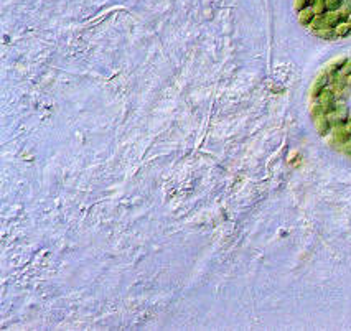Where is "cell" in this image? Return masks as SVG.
I'll return each instance as SVG.
<instances>
[{
  "label": "cell",
  "instance_id": "cell-1",
  "mask_svg": "<svg viewBox=\"0 0 351 331\" xmlns=\"http://www.w3.org/2000/svg\"><path fill=\"white\" fill-rule=\"evenodd\" d=\"M318 103L320 106V109L321 112L325 114V116H330V114L335 111V107H336V103H338V97H336V94L333 92L332 88H327L321 94L315 99Z\"/></svg>",
  "mask_w": 351,
  "mask_h": 331
},
{
  "label": "cell",
  "instance_id": "cell-2",
  "mask_svg": "<svg viewBox=\"0 0 351 331\" xmlns=\"http://www.w3.org/2000/svg\"><path fill=\"white\" fill-rule=\"evenodd\" d=\"M330 119L332 125L333 127H338V125H346V122L349 119V107L346 106V103H343V100H338L336 103L335 111L328 116Z\"/></svg>",
  "mask_w": 351,
  "mask_h": 331
},
{
  "label": "cell",
  "instance_id": "cell-3",
  "mask_svg": "<svg viewBox=\"0 0 351 331\" xmlns=\"http://www.w3.org/2000/svg\"><path fill=\"white\" fill-rule=\"evenodd\" d=\"M330 81H332V76L328 74L325 69H321L320 73L317 74V78H315V81H313L312 88H310V97L313 100L317 99L321 92H323L328 86H330Z\"/></svg>",
  "mask_w": 351,
  "mask_h": 331
},
{
  "label": "cell",
  "instance_id": "cell-4",
  "mask_svg": "<svg viewBox=\"0 0 351 331\" xmlns=\"http://www.w3.org/2000/svg\"><path fill=\"white\" fill-rule=\"evenodd\" d=\"M313 125H315V129H317V132H318L321 137L328 135V134H330V132L333 131L332 122H330V119H328V116H325V114H321V116L315 117V119H313Z\"/></svg>",
  "mask_w": 351,
  "mask_h": 331
},
{
  "label": "cell",
  "instance_id": "cell-5",
  "mask_svg": "<svg viewBox=\"0 0 351 331\" xmlns=\"http://www.w3.org/2000/svg\"><path fill=\"white\" fill-rule=\"evenodd\" d=\"M346 61H348L346 56H338V58H335V60H332L330 63H328L323 69H325L327 73L333 78L335 74H338L340 71L343 69V66H345V64H346Z\"/></svg>",
  "mask_w": 351,
  "mask_h": 331
},
{
  "label": "cell",
  "instance_id": "cell-6",
  "mask_svg": "<svg viewBox=\"0 0 351 331\" xmlns=\"http://www.w3.org/2000/svg\"><path fill=\"white\" fill-rule=\"evenodd\" d=\"M315 17H317V13H315L313 7H307L302 12H298V23L304 27H310Z\"/></svg>",
  "mask_w": 351,
  "mask_h": 331
},
{
  "label": "cell",
  "instance_id": "cell-7",
  "mask_svg": "<svg viewBox=\"0 0 351 331\" xmlns=\"http://www.w3.org/2000/svg\"><path fill=\"white\" fill-rule=\"evenodd\" d=\"M313 33H315V37H318L320 40H327V41L336 40L335 28H321V30H315Z\"/></svg>",
  "mask_w": 351,
  "mask_h": 331
},
{
  "label": "cell",
  "instance_id": "cell-8",
  "mask_svg": "<svg viewBox=\"0 0 351 331\" xmlns=\"http://www.w3.org/2000/svg\"><path fill=\"white\" fill-rule=\"evenodd\" d=\"M336 38H346L348 35H351V25L348 21H341L338 27H335Z\"/></svg>",
  "mask_w": 351,
  "mask_h": 331
},
{
  "label": "cell",
  "instance_id": "cell-9",
  "mask_svg": "<svg viewBox=\"0 0 351 331\" xmlns=\"http://www.w3.org/2000/svg\"><path fill=\"white\" fill-rule=\"evenodd\" d=\"M315 0H293V9H295V12H302L304 9H307V7H312Z\"/></svg>",
  "mask_w": 351,
  "mask_h": 331
},
{
  "label": "cell",
  "instance_id": "cell-10",
  "mask_svg": "<svg viewBox=\"0 0 351 331\" xmlns=\"http://www.w3.org/2000/svg\"><path fill=\"white\" fill-rule=\"evenodd\" d=\"M343 2H345V0H327V9H328V12L340 10Z\"/></svg>",
  "mask_w": 351,
  "mask_h": 331
},
{
  "label": "cell",
  "instance_id": "cell-11",
  "mask_svg": "<svg viewBox=\"0 0 351 331\" xmlns=\"http://www.w3.org/2000/svg\"><path fill=\"white\" fill-rule=\"evenodd\" d=\"M340 74L345 76V78H349V76H351V58H348L346 64H345V66H343V69L340 71Z\"/></svg>",
  "mask_w": 351,
  "mask_h": 331
},
{
  "label": "cell",
  "instance_id": "cell-12",
  "mask_svg": "<svg viewBox=\"0 0 351 331\" xmlns=\"http://www.w3.org/2000/svg\"><path fill=\"white\" fill-rule=\"evenodd\" d=\"M348 86H349V88H351V76L348 78Z\"/></svg>",
  "mask_w": 351,
  "mask_h": 331
},
{
  "label": "cell",
  "instance_id": "cell-13",
  "mask_svg": "<svg viewBox=\"0 0 351 331\" xmlns=\"http://www.w3.org/2000/svg\"><path fill=\"white\" fill-rule=\"evenodd\" d=\"M348 23H349V25H351V17H349V18H348Z\"/></svg>",
  "mask_w": 351,
  "mask_h": 331
}]
</instances>
